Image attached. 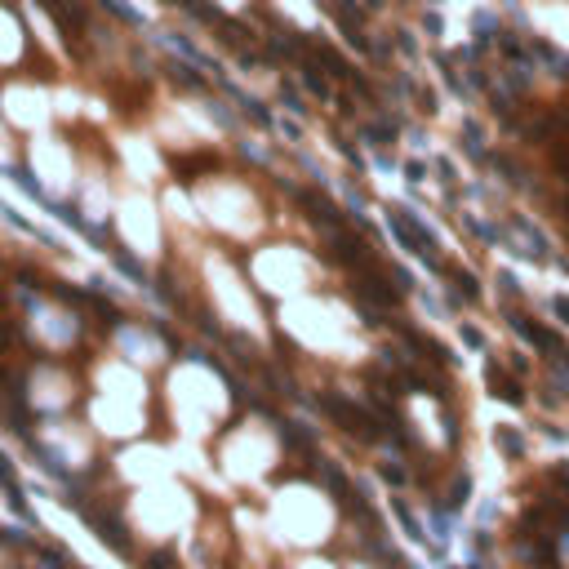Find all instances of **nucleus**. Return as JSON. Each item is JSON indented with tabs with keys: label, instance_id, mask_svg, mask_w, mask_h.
Returning a JSON list of instances; mask_svg holds the SVG:
<instances>
[{
	"label": "nucleus",
	"instance_id": "1",
	"mask_svg": "<svg viewBox=\"0 0 569 569\" xmlns=\"http://www.w3.org/2000/svg\"><path fill=\"white\" fill-rule=\"evenodd\" d=\"M254 276H258V289L276 298H303L316 284V263L298 245H258Z\"/></svg>",
	"mask_w": 569,
	"mask_h": 569
},
{
	"label": "nucleus",
	"instance_id": "2",
	"mask_svg": "<svg viewBox=\"0 0 569 569\" xmlns=\"http://www.w3.org/2000/svg\"><path fill=\"white\" fill-rule=\"evenodd\" d=\"M276 458H280V445H276V436H267V427H258V423H241L231 436H223V472L241 485L267 476L276 467Z\"/></svg>",
	"mask_w": 569,
	"mask_h": 569
},
{
	"label": "nucleus",
	"instance_id": "3",
	"mask_svg": "<svg viewBox=\"0 0 569 569\" xmlns=\"http://www.w3.org/2000/svg\"><path fill=\"white\" fill-rule=\"evenodd\" d=\"M156 205L147 196H125L121 200V241L129 245V254H138V258H156L160 254V245H165V223H160V214H152Z\"/></svg>",
	"mask_w": 569,
	"mask_h": 569
},
{
	"label": "nucleus",
	"instance_id": "4",
	"mask_svg": "<svg viewBox=\"0 0 569 569\" xmlns=\"http://www.w3.org/2000/svg\"><path fill=\"white\" fill-rule=\"evenodd\" d=\"M116 347H121V356L129 365H165L170 360V343L160 338L156 325H138V321H121L111 329Z\"/></svg>",
	"mask_w": 569,
	"mask_h": 569
}]
</instances>
